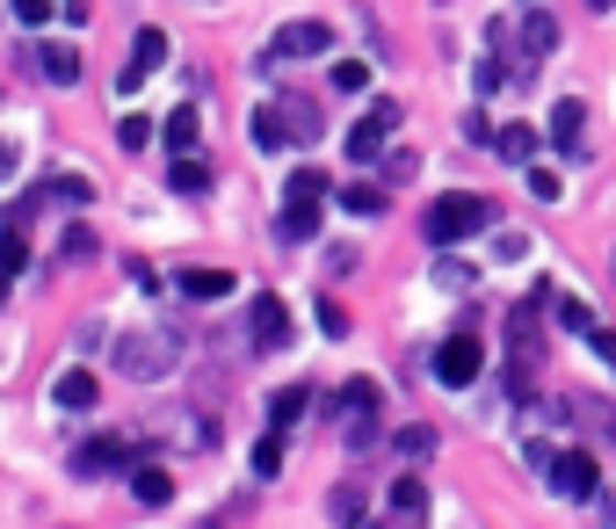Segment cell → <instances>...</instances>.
I'll return each instance as SVG.
<instances>
[{
  "instance_id": "6da1fadb",
  "label": "cell",
  "mask_w": 616,
  "mask_h": 529,
  "mask_svg": "<svg viewBox=\"0 0 616 529\" xmlns=\"http://www.w3.org/2000/svg\"><path fill=\"white\" fill-rule=\"evenodd\" d=\"M182 363V334L167 327V319H153V327H131V334L117 341V371L139 377V385H160V377H175Z\"/></svg>"
},
{
  "instance_id": "7a4b0ae2",
  "label": "cell",
  "mask_w": 616,
  "mask_h": 529,
  "mask_svg": "<svg viewBox=\"0 0 616 529\" xmlns=\"http://www.w3.org/2000/svg\"><path fill=\"white\" fill-rule=\"evenodd\" d=\"M486 225H493V203H486V196H436V203H428V218H421L428 247H458V240H472V232H486Z\"/></svg>"
},
{
  "instance_id": "3957f363",
  "label": "cell",
  "mask_w": 616,
  "mask_h": 529,
  "mask_svg": "<svg viewBox=\"0 0 616 529\" xmlns=\"http://www.w3.org/2000/svg\"><path fill=\"white\" fill-rule=\"evenodd\" d=\"M73 472H80V478H102V472H139V450H131L123 436H95V442H80Z\"/></svg>"
},
{
  "instance_id": "277c9868",
  "label": "cell",
  "mask_w": 616,
  "mask_h": 529,
  "mask_svg": "<svg viewBox=\"0 0 616 529\" xmlns=\"http://www.w3.org/2000/svg\"><path fill=\"white\" fill-rule=\"evenodd\" d=\"M595 478H602V464L587 458V450L551 458V494H559V500H595Z\"/></svg>"
},
{
  "instance_id": "5b68a950",
  "label": "cell",
  "mask_w": 616,
  "mask_h": 529,
  "mask_svg": "<svg viewBox=\"0 0 616 529\" xmlns=\"http://www.w3.org/2000/svg\"><path fill=\"white\" fill-rule=\"evenodd\" d=\"M392 131H399V102H377V109L363 117V124L349 131V159H355V167H370V159L385 153V139H392Z\"/></svg>"
},
{
  "instance_id": "8992f818",
  "label": "cell",
  "mask_w": 616,
  "mask_h": 529,
  "mask_svg": "<svg viewBox=\"0 0 616 529\" xmlns=\"http://www.w3.org/2000/svg\"><path fill=\"white\" fill-rule=\"evenodd\" d=\"M479 363H486V349H479V334H450V341H442V349H436V377H442V385H472V377H479Z\"/></svg>"
},
{
  "instance_id": "52a82bcc",
  "label": "cell",
  "mask_w": 616,
  "mask_h": 529,
  "mask_svg": "<svg viewBox=\"0 0 616 529\" xmlns=\"http://www.w3.org/2000/svg\"><path fill=\"white\" fill-rule=\"evenodd\" d=\"M334 52V30L327 22H283L276 44H268V58H327Z\"/></svg>"
},
{
  "instance_id": "ba28073f",
  "label": "cell",
  "mask_w": 616,
  "mask_h": 529,
  "mask_svg": "<svg viewBox=\"0 0 616 529\" xmlns=\"http://www.w3.org/2000/svg\"><path fill=\"white\" fill-rule=\"evenodd\" d=\"M153 66H167V30H139V36H131V66L117 73V88L139 95L145 80H153Z\"/></svg>"
},
{
  "instance_id": "9c48e42d",
  "label": "cell",
  "mask_w": 616,
  "mask_h": 529,
  "mask_svg": "<svg viewBox=\"0 0 616 529\" xmlns=\"http://www.w3.org/2000/svg\"><path fill=\"white\" fill-rule=\"evenodd\" d=\"M508 349H515V385H529V363H537V305H515L508 312Z\"/></svg>"
},
{
  "instance_id": "30bf717a",
  "label": "cell",
  "mask_w": 616,
  "mask_h": 529,
  "mask_svg": "<svg viewBox=\"0 0 616 529\" xmlns=\"http://www.w3.org/2000/svg\"><path fill=\"white\" fill-rule=\"evenodd\" d=\"M246 334H254V349H283V341H290L283 298H254V312H246Z\"/></svg>"
},
{
  "instance_id": "8fae6325",
  "label": "cell",
  "mask_w": 616,
  "mask_h": 529,
  "mask_svg": "<svg viewBox=\"0 0 616 529\" xmlns=\"http://www.w3.org/2000/svg\"><path fill=\"white\" fill-rule=\"evenodd\" d=\"M551 52H559V22H551L544 8H529L522 15V58L537 66V58H551Z\"/></svg>"
},
{
  "instance_id": "7c38bea8",
  "label": "cell",
  "mask_w": 616,
  "mask_h": 529,
  "mask_svg": "<svg viewBox=\"0 0 616 529\" xmlns=\"http://www.w3.org/2000/svg\"><path fill=\"white\" fill-rule=\"evenodd\" d=\"M246 139H254V153H283V145H290L283 109H254V117H246Z\"/></svg>"
},
{
  "instance_id": "4fadbf2b",
  "label": "cell",
  "mask_w": 616,
  "mask_h": 529,
  "mask_svg": "<svg viewBox=\"0 0 616 529\" xmlns=\"http://www.w3.org/2000/svg\"><path fill=\"white\" fill-rule=\"evenodd\" d=\"M327 189H334V181L319 175V167H298V175L283 181V203H305V211H319V203H327Z\"/></svg>"
},
{
  "instance_id": "5bb4252c",
  "label": "cell",
  "mask_w": 616,
  "mask_h": 529,
  "mask_svg": "<svg viewBox=\"0 0 616 529\" xmlns=\"http://www.w3.org/2000/svg\"><path fill=\"white\" fill-rule=\"evenodd\" d=\"M36 66H44V80H52V88H73V80H80V52H73V44H44V52H36Z\"/></svg>"
},
{
  "instance_id": "9a60e30c",
  "label": "cell",
  "mask_w": 616,
  "mask_h": 529,
  "mask_svg": "<svg viewBox=\"0 0 616 529\" xmlns=\"http://www.w3.org/2000/svg\"><path fill=\"white\" fill-rule=\"evenodd\" d=\"M305 406H312V385H283L276 399H268V428H276V436H283V428H298Z\"/></svg>"
},
{
  "instance_id": "2e32d148",
  "label": "cell",
  "mask_w": 616,
  "mask_h": 529,
  "mask_svg": "<svg viewBox=\"0 0 616 529\" xmlns=\"http://www.w3.org/2000/svg\"><path fill=\"white\" fill-rule=\"evenodd\" d=\"M131 494H139L145 508H167V500H175V478L160 472V464H139V472H131Z\"/></svg>"
},
{
  "instance_id": "e0dca14e",
  "label": "cell",
  "mask_w": 616,
  "mask_h": 529,
  "mask_svg": "<svg viewBox=\"0 0 616 529\" xmlns=\"http://www.w3.org/2000/svg\"><path fill=\"white\" fill-rule=\"evenodd\" d=\"M493 153H501V159H515V167H529V159H537V131H529V124L493 131Z\"/></svg>"
},
{
  "instance_id": "ac0fdd59",
  "label": "cell",
  "mask_w": 616,
  "mask_h": 529,
  "mask_svg": "<svg viewBox=\"0 0 616 529\" xmlns=\"http://www.w3.org/2000/svg\"><path fill=\"white\" fill-rule=\"evenodd\" d=\"M182 298H232L226 268H182Z\"/></svg>"
},
{
  "instance_id": "d6986e66",
  "label": "cell",
  "mask_w": 616,
  "mask_h": 529,
  "mask_svg": "<svg viewBox=\"0 0 616 529\" xmlns=\"http://www.w3.org/2000/svg\"><path fill=\"white\" fill-rule=\"evenodd\" d=\"M160 139H167V153H175V159H196V109H175V117L160 124Z\"/></svg>"
},
{
  "instance_id": "ffe728a7",
  "label": "cell",
  "mask_w": 616,
  "mask_h": 529,
  "mask_svg": "<svg viewBox=\"0 0 616 529\" xmlns=\"http://www.w3.org/2000/svg\"><path fill=\"white\" fill-rule=\"evenodd\" d=\"M52 399L66 406V414H88V406H95V377H88V371H66V377L52 385Z\"/></svg>"
},
{
  "instance_id": "44dd1931",
  "label": "cell",
  "mask_w": 616,
  "mask_h": 529,
  "mask_svg": "<svg viewBox=\"0 0 616 529\" xmlns=\"http://www.w3.org/2000/svg\"><path fill=\"white\" fill-rule=\"evenodd\" d=\"M421 508H428V486L414 472L406 478H392V515H399V522H421Z\"/></svg>"
},
{
  "instance_id": "7402d4cb",
  "label": "cell",
  "mask_w": 616,
  "mask_h": 529,
  "mask_svg": "<svg viewBox=\"0 0 616 529\" xmlns=\"http://www.w3.org/2000/svg\"><path fill=\"white\" fill-rule=\"evenodd\" d=\"M334 406L349 414V421H363V414H377V385H370V377H349V385L334 392Z\"/></svg>"
},
{
  "instance_id": "603a6c76",
  "label": "cell",
  "mask_w": 616,
  "mask_h": 529,
  "mask_svg": "<svg viewBox=\"0 0 616 529\" xmlns=\"http://www.w3.org/2000/svg\"><path fill=\"white\" fill-rule=\"evenodd\" d=\"M581 124H587V102H573V95H565V102H551V139H559V145L581 139Z\"/></svg>"
},
{
  "instance_id": "cb8c5ba5",
  "label": "cell",
  "mask_w": 616,
  "mask_h": 529,
  "mask_svg": "<svg viewBox=\"0 0 616 529\" xmlns=\"http://www.w3.org/2000/svg\"><path fill=\"white\" fill-rule=\"evenodd\" d=\"M167 189L175 196H204L211 189V167H204V159H175V167H167Z\"/></svg>"
},
{
  "instance_id": "d4e9b609",
  "label": "cell",
  "mask_w": 616,
  "mask_h": 529,
  "mask_svg": "<svg viewBox=\"0 0 616 529\" xmlns=\"http://www.w3.org/2000/svg\"><path fill=\"white\" fill-rule=\"evenodd\" d=\"M319 232V211H305V203H283L276 211V240H312Z\"/></svg>"
},
{
  "instance_id": "484cf974",
  "label": "cell",
  "mask_w": 616,
  "mask_h": 529,
  "mask_svg": "<svg viewBox=\"0 0 616 529\" xmlns=\"http://www.w3.org/2000/svg\"><path fill=\"white\" fill-rule=\"evenodd\" d=\"M327 508H334L341 529H363V522H370V515H363V486H334V500H327Z\"/></svg>"
},
{
  "instance_id": "4316f807",
  "label": "cell",
  "mask_w": 616,
  "mask_h": 529,
  "mask_svg": "<svg viewBox=\"0 0 616 529\" xmlns=\"http://www.w3.org/2000/svg\"><path fill=\"white\" fill-rule=\"evenodd\" d=\"M341 211H355V218L385 211V189H377V181H355V189H341Z\"/></svg>"
},
{
  "instance_id": "83f0119b",
  "label": "cell",
  "mask_w": 616,
  "mask_h": 529,
  "mask_svg": "<svg viewBox=\"0 0 616 529\" xmlns=\"http://www.w3.org/2000/svg\"><path fill=\"white\" fill-rule=\"evenodd\" d=\"M551 312H559V327H565V334H595V312H587L581 298H551Z\"/></svg>"
},
{
  "instance_id": "f1b7e54d",
  "label": "cell",
  "mask_w": 616,
  "mask_h": 529,
  "mask_svg": "<svg viewBox=\"0 0 616 529\" xmlns=\"http://www.w3.org/2000/svg\"><path fill=\"white\" fill-rule=\"evenodd\" d=\"M276 472H283V436L268 428V436L254 442V478H276Z\"/></svg>"
},
{
  "instance_id": "f546056e",
  "label": "cell",
  "mask_w": 616,
  "mask_h": 529,
  "mask_svg": "<svg viewBox=\"0 0 616 529\" xmlns=\"http://www.w3.org/2000/svg\"><path fill=\"white\" fill-rule=\"evenodd\" d=\"M22 262H30V247H22V232H15V225H8V232H0V283L15 276V268H22Z\"/></svg>"
},
{
  "instance_id": "4dcf8cb0",
  "label": "cell",
  "mask_w": 616,
  "mask_h": 529,
  "mask_svg": "<svg viewBox=\"0 0 616 529\" xmlns=\"http://www.w3.org/2000/svg\"><path fill=\"white\" fill-rule=\"evenodd\" d=\"M153 131H160V124H145V117H123V124H117V145H123V153H145V139H153Z\"/></svg>"
},
{
  "instance_id": "1f68e13d",
  "label": "cell",
  "mask_w": 616,
  "mask_h": 529,
  "mask_svg": "<svg viewBox=\"0 0 616 529\" xmlns=\"http://www.w3.org/2000/svg\"><path fill=\"white\" fill-rule=\"evenodd\" d=\"M52 196H58V203H95V181L88 175H58Z\"/></svg>"
},
{
  "instance_id": "d6a6232c",
  "label": "cell",
  "mask_w": 616,
  "mask_h": 529,
  "mask_svg": "<svg viewBox=\"0 0 616 529\" xmlns=\"http://www.w3.org/2000/svg\"><path fill=\"white\" fill-rule=\"evenodd\" d=\"M399 458H428V450H436V428H399Z\"/></svg>"
},
{
  "instance_id": "836d02e7",
  "label": "cell",
  "mask_w": 616,
  "mask_h": 529,
  "mask_svg": "<svg viewBox=\"0 0 616 529\" xmlns=\"http://www.w3.org/2000/svg\"><path fill=\"white\" fill-rule=\"evenodd\" d=\"M58 254H66V262H95V232H88V225H73L66 240H58Z\"/></svg>"
},
{
  "instance_id": "e575fe53",
  "label": "cell",
  "mask_w": 616,
  "mask_h": 529,
  "mask_svg": "<svg viewBox=\"0 0 616 529\" xmlns=\"http://www.w3.org/2000/svg\"><path fill=\"white\" fill-rule=\"evenodd\" d=\"M363 80H370V66H363V58H334V88H341V95H355Z\"/></svg>"
},
{
  "instance_id": "d590c367",
  "label": "cell",
  "mask_w": 616,
  "mask_h": 529,
  "mask_svg": "<svg viewBox=\"0 0 616 529\" xmlns=\"http://www.w3.org/2000/svg\"><path fill=\"white\" fill-rule=\"evenodd\" d=\"M370 442H377V414H363V421H349V450H355V458H363Z\"/></svg>"
},
{
  "instance_id": "8d00e7d4",
  "label": "cell",
  "mask_w": 616,
  "mask_h": 529,
  "mask_svg": "<svg viewBox=\"0 0 616 529\" xmlns=\"http://www.w3.org/2000/svg\"><path fill=\"white\" fill-rule=\"evenodd\" d=\"M15 22H22V30H44V22H52V8H44V0H15Z\"/></svg>"
},
{
  "instance_id": "74e56055",
  "label": "cell",
  "mask_w": 616,
  "mask_h": 529,
  "mask_svg": "<svg viewBox=\"0 0 616 529\" xmlns=\"http://www.w3.org/2000/svg\"><path fill=\"white\" fill-rule=\"evenodd\" d=\"M529 196H544V203H551V196H559V175H551V167H529Z\"/></svg>"
},
{
  "instance_id": "f35d334b",
  "label": "cell",
  "mask_w": 616,
  "mask_h": 529,
  "mask_svg": "<svg viewBox=\"0 0 616 529\" xmlns=\"http://www.w3.org/2000/svg\"><path fill=\"white\" fill-rule=\"evenodd\" d=\"M587 349H595L602 363H609V371H616V334H609V327H595V334H587Z\"/></svg>"
},
{
  "instance_id": "ab89813d",
  "label": "cell",
  "mask_w": 616,
  "mask_h": 529,
  "mask_svg": "<svg viewBox=\"0 0 616 529\" xmlns=\"http://www.w3.org/2000/svg\"><path fill=\"white\" fill-rule=\"evenodd\" d=\"M319 327H327V334L341 341V334H349V312H341V305H319Z\"/></svg>"
},
{
  "instance_id": "60d3db41",
  "label": "cell",
  "mask_w": 616,
  "mask_h": 529,
  "mask_svg": "<svg viewBox=\"0 0 616 529\" xmlns=\"http://www.w3.org/2000/svg\"><path fill=\"white\" fill-rule=\"evenodd\" d=\"M436 276H442V283H450V290H472V268H464V262H442V268H436Z\"/></svg>"
},
{
  "instance_id": "b9f144b4",
  "label": "cell",
  "mask_w": 616,
  "mask_h": 529,
  "mask_svg": "<svg viewBox=\"0 0 616 529\" xmlns=\"http://www.w3.org/2000/svg\"><path fill=\"white\" fill-rule=\"evenodd\" d=\"M595 515H602V522L616 529V494H595Z\"/></svg>"
},
{
  "instance_id": "7bdbcfd3",
  "label": "cell",
  "mask_w": 616,
  "mask_h": 529,
  "mask_svg": "<svg viewBox=\"0 0 616 529\" xmlns=\"http://www.w3.org/2000/svg\"><path fill=\"white\" fill-rule=\"evenodd\" d=\"M0 175H8V145H0Z\"/></svg>"
},
{
  "instance_id": "ee69618b",
  "label": "cell",
  "mask_w": 616,
  "mask_h": 529,
  "mask_svg": "<svg viewBox=\"0 0 616 529\" xmlns=\"http://www.w3.org/2000/svg\"><path fill=\"white\" fill-rule=\"evenodd\" d=\"M587 8H609V0H587Z\"/></svg>"
}]
</instances>
